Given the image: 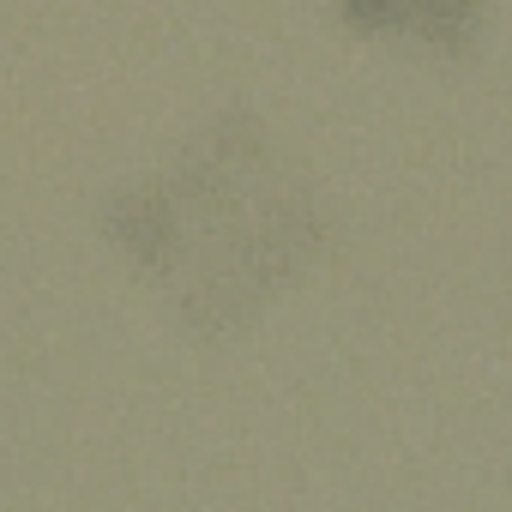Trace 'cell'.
Wrapping results in <instances>:
<instances>
[{
	"mask_svg": "<svg viewBox=\"0 0 512 512\" xmlns=\"http://www.w3.org/2000/svg\"><path fill=\"white\" fill-rule=\"evenodd\" d=\"M109 235L193 332H241L332 247L296 157L253 121H205L151 181L109 205Z\"/></svg>",
	"mask_w": 512,
	"mask_h": 512,
	"instance_id": "1",
	"label": "cell"
},
{
	"mask_svg": "<svg viewBox=\"0 0 512 512\" xmlns=\"http://www.w3.org/2000/svg\"><path fill=\"white\" fill-rule=\"evenodd\" d=\"M482 0H338V13L356 37H410L440 55H464L476 37Z\"/></svg>",
	"mask_w": 512,
	"mask_h": 512,
	"instance_id": "2",
	"label": "cell"
}]
</instances>
